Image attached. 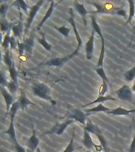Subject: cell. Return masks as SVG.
<instances>
[{"label":"cell","mask_w":135,"mask_h":152,"mask_svg":"<svg viewBox=\"0 0 135 152\" xmlns=\"http://www.w3.org/2000/svg\"><path fill=\"white\" fill-rule=\"evenodd\" d=\"M83 128H84V130H86L89 133H92L97 136V139L99 140L100 146L104 149V152L110 151V148H109V146L107 144V140L103 135L101 129L99 128V127L97 124H95L92 121V120L88 119L87 121H86V124H85V127H83Z\"/></svg>","instance_id":"3957f363"},{"label":"cell","mask_w":135,"mask_h":152,"mask_svg":"<svg viewBox=\"0 0 135 152\" xmlns=\"http://www.w3.org/2000/svg\"><path fill=\"white\" fill-rule=\"evenodd\" d=\"M124 78L126 81L127 82H132L133 80H134L135 78V66H134L132 68H130V70H128L127 71H126L124 73Z\"/></svg>","instance_id":"1f68e13d"},{"label":"cell","mask_w":135,"mask_h":152,"mask_svg":"<svg viewBox=\"0 0 135 152\" xmlns=\"http://www.w3.org/2000/svg\"><path fill=\"white\" fill-rule=\"evenodd\" d=\"M89 115V114L83 112L80 109L68 105L67 110H66V113H65V115H64L62 118L73 120L76 122H79L80 124H81L85 127V124H86V121L88 120L87 116Z\"/></svg>","instance_id":"5b68a950"},{"label":"cell","mask_w":135,"mask_h":152,"mask_svg":"<svg viewBox=\"0 0 135 152\" xmlns=\"http://www.w3.org/2000/svg\"><path fill=\"white\" fill-rule=\"evenodd\" d=\"M7 89H8V91H9L11 94L14 95L16 94L17 90V88H18V85L16 84V83L13 82V81H9L8 85H7Z\"/></svg>","instance_id":"d590c367"},{"label":"cell","mask_w":135,"mask_h":152,"mask_svg":"<svg viewBox=\"0 0 135 152\" xmlns=\"http://www.w3.org/2000/svg\"><path fill=\"white\" fill-rule=\"evenodd\" d=\"M129 152H135V134L134 138H133V140L130 146V148H129Z\"/></svg>","instance_id":"7bdbcfd3"},{"label":"cell","mask_w":135,"mask_h":152,"mask_svg":"<svg viewBox=\"0 0 135 152\" xmlns=\"http://www.w3.org/2000/svg\"><path fill=\"white\" fill-rule=\"evenodd\" d=\"M8 71H9V77H10L11 81H13V82H14L16 84L18 85V80H17V78H18V74H17V71L16 68H15L14 64L12 65L11 66L8 67Z\"/></svg>","instance_id":"f1b7e54d"},{"label":"cell","mask_w":135,"mask_h":152,"mask_svg":"<svg viewBox=\"0 0 135 152\" xmlns=\"http://www.w3.org/2000/svg\"><path fill=\"white\" fill-rule=\"evenodd\" d=\"M54 29L59 32L60 34L65 37H68L69 35H70V28H67L66 26H59V27H54Z\"/></svg>","instance_id":"d6a6232c"},{"label":"cell","mask_w":135,"mask_h":152,"mask_svg":"<svg viewBox=\"0 0 135 152\" xmlns=\"http://www.w3.org/2000/svg\"><path fill=\"white\" fill-rule=\"evenodd\" d=\"M94 41H95V31L92 30V33L87 42L85 44V55H86V59L90 60L93 57V52H94Z\"/></svg>","instance_id":"7c38bea8"},{"label":"cell","mask_w":135,"mask_h":152,"mask_svg":"<svg viewBox=\"0 0 135 152\" xmlns=\"http://www.w3.org/2000/svg\"><path fill=\"white\" fill-rule=\"evenodd\" d=\"M95 152H97V151H95Z\"/></svg>","instance_id":"7dc6e473"},{"label":"cell","mask_w":135,"mask_h":152,"mask_svg":"<svg viewBox=\"0 0 135 152\" xmlns=\"http://www.w3.org/2000/svg\"><path fill=\"white\" fill-rule=\"evenodd\" d=\"M8 83H9V82L7 81V78L5 77V75L3 72H1V86H2V87H7V85H8Z\"/></svg>","instance_id":"60d3db41"},{"label":"cell","mask_w":135,"mask_h":152,"mask_svg":"<svg viewBox=\"0 0 135 152\" xmlns=\"http://www.w3.org/2000/svg\"><path fill=\"white\" fill-rule=\"evenodd\" d=\"M20 109V106H19L18 102H16L15 103H14V104L12 105L11 108H10V110L9 112V116H10V122H9V128L7 131L3 132V134H6V135H9L10 139H11L12 142H16L17 138H16V132H15V128H14V119H15V116H16L17 112L18 111V109Z\"/></svg>","instance_id":"8992f818"},{"label":"cell","mask_w":135,"mask_h":152,"mask_svg":"<svg viewBox=\"0 0 135 152\" xmlns=\"http://www.w3.org/2000/svg\"><path fill=\"white\" fill-rule=\"evenodd\" d=\"M1 152H3V151H1Z\"/></svg>","instance_id":"bcb514c9"},{"label":"cell","mask_w":135,"mask_h":152,"mask_svg":"<svg viewBox=\"0 0 135 152\" xmlns=\"http://www.w3.org/2000/svg\"><path fill=\"white\" fill-rule=\"evenodd\" d=\"M74 12H73V8H70V18L67 19V21H69V23L70 24L72 28H73V30L74 32V34H75L76 40L78 41V47H81L82 45V39L81 37L80 34H79V32H78V28H77V26H76V22L75 20H74Z\"/></svg>","instance_id":"4fadbf2b"},{"label":"cell","mask_w":135,"mask_h":152,"mask_svg":"<svg viewBox=\"0 0 135 152\" xmlns=\"http://www.w3.org/2000/svg\"><path fill=\"white\" fill-rule=\"evenodd\" d=\"M91 21H92V30L95 31V33H97L98 34L99 37L101 40H104V37L103 35V33H102L101 28L99 27V24L97 23V19L93 15H91Z\"/></svg>","instance_id":"cb8c5ba5"},{"label":"cell","mask_w":135,"mask_h":152,"mask_svg":"<svg viewBox=\"0 0 135 152\" xmlns=\"http://www.w3.org/2000/svg\"><path fill=\"white\" fill-rule=\"evenodd\" d=\"M107 84L108 83H106V82H103L102 81V84L99 87V96H105V94L107 91V89H108V86H107Z\"/></svg>","instance_id":"74e56055"},{"label":"cell","mask_w":135,"mask_h":152,"mask_svg":"<svg viewBox=\"0 0 135 152\" xmlns=\"http://www.w3.org/2000/svg\"><path fill=\"white\" fill-rule=\"evenodd\" d=\"M20 21L17 25L13 26L11 28V30L13 32V36L15 38H18V39H21L22 37V33L24 31V24L22 22V18H21V14H20Z\"/></svg>","instance_id":"d6986e66"},{"label":"cell","mask_w":135,"mask_h":152,"mask_svg":"<svg viewBox=\"0 0 135 152\" xmlns=\"http://www.w3.org/2000/svg\"><path fill=\"white\" fill-rule=\"evenodd\" d=\"M44 3V0H40L39 2H37L35 5H33V7H30V11L28 13V18H27V21H26L25 27V33L27 34V33L29 30L33 22V20L35 18V17L36 16V14L39 12V10H40L42 5Z\"/></svg>","instance_id":"ba28073f"},{"label":"cell","mask_w":135,"mask_h":152,"mask_svg":"<svg viewBox=\"0 0 135 152\" xmlns=\"http://www.w3.org/2000/svg\"><path fill=\"white\" fill-rule=\"evenodd\" d=\"M14 149L16 151V152H26L25 149L21 145H20L17 142H14Z\"/></svg>","instance_id":"b9f144b4"},{"label":"cell","mask_w":135,"mask_h":152,"mask_svg":"<svg viewBox=\"0 0 135 152\" xmlns=\"http://www.w3.org/2000/svg\"><path fill=\"white\" fill-rule=\"evenodd\" d=\"M31 89L33 95L36 97L47 101L52 104H56V102H54L52 97V89L44 83H33Z\"/></svg>","instance_id":"7a4b0ae2"},{"label":"cell","mask_w":135,"mask_h":152,"mask_svg":"<svg viewBox=\"0 0 135 152\" xmlns=\"http://www.w3.org/2000/svg\"><path fill=\"white\" fill-rule=\"evenodd\" d=\"M111 109L104 106L103 104H98L97 106L91 108V109H85V113H107L111 111Z\"/></svg>","instance_id":"7402d4cb"},{"label":"cell","mask_w":135,"mask_h":152,"mask_svg":"<svg viewBox=\"0 0 135 152\" xmlns=\"http://www.w3.org/2000/svg\"><path fill=\"white\" fill-rule=\"evenodd\" d=\"M95 71H96L97 75L101 78L103 82H106V83H107L109 84V79L107 78V76L106 75V73L104 71V67H96Z\"/></svg>","instance_id":"e575fe53"},{"label":"cell","mask_w":135,"mask_h":152,"mask_svg":"<svg viewBox=\"0 0 135 152\" xmlns=\"http://www.w3.org/2000/svg\"><path fill=\"white\" fill-rule=\"evenodd\" d=\"M11 29H9L5 35L4 38H3V40H2V48H4L5 51H7L9 50V43H10V38H11V36H10V33H11Z\"/></svg>","instance_id":"4dcf8cb0"},{"label":"cell","mask_w":135,"mask_h":152,"mask_svg":"<svg viewBox=\"0 0 135 152\" xmlns=\"http://www.w3.org/2000/svg\"><path fill=\"white\" fill-rule=\"evenodd\" d=\"M17 102H18L20 109H21V110H23V111L24 110H25V109H27V107H28V105H30V104H32V105H36L35 103H33V102H31L30 100L28 99V97L26 96L25 93L24 92L23 90H21V95H20V97H19V98L17 99Z\"/></svg>","instance_id":"e0dca14e"},{"label":"cell","mask_w":135,"mask_h":152,"mask_svg":"<svg viewBox=\"0 0 135 152\" xmlns=\"http://www.w3.org/2000/svg\"><path fill=\"white\" fill-rule=\"evenodd\" d=\"M11 5L14 6V7H16L19 10H22L25 14H28V10L30 9V7H28V5L25 1H23V0H16V1L12 2Z\"/></svg>","instance_id":"d4e9b609"},{"label":"cell","mask_w":135,"mask_h":152,"mask_svg":"<svg viewBox=\"0 0 135 152\" xmlns=\"http://www.w3.org/2000/svg\"><path fill=\"white\" fill-rule=\"evenodd\" d=\"M38 42L40 43V45H42L43 47L44 48V49L47 50V52H51L52 45L47 42L46 37H45V34L44 33H41V37L38 38Z\"/></svg>","instance_id":"83f0119b"},{"label":"cell","mask_w":135,"mask_h":152,"mask_svg":"<svg viewBox=\"0 0 135 152\" xmlns=\"http://www.w3.org/2000/svg\"><path fill=\"white\" fill-rule=\"evenodd\" d=\"M36 152H41L40 151V147H38L37 149H36Z\"/></svg>","instance_id":"ee69618b"},{"label":"cell","mask_w":135,"mask_h":152,"mask_svg":"<svg viewBox=\"0 0 135 152\" xmlns=\"http://www.w3.org/2000/svg\"><path fill=\"white\" fill-rule=\"evenodd\" d=\"M3 61H4L5 64L7 66V67H9V66H11L12 65L14 64L11 52H10L9 49L7 50V51H5V53L3 55Z\"/></svg>","instance_id":"4316f807"},{"label":"cell","mask_w":135,"mask_h":152,"mask_svg":"<svg viewBox=\"0 0 135 152\" xmlns=\"http://www.w3.org/2000/svg\"><path fill=\"white\" fill-rule=\"evenodd\" d=\"M80 47H77L76 49L73 51L72 53H70V55H67L66 56L63 57H55V58H52V59H50L49 60H47L46 62H44V63H41V64H38L37 66H35L34 68L31 69V70H34V69L37 68L38 66H56V67H62L63 66L64 64H66L67 62L71 59L72 58H73L74 56H76L78 54L79 52V50H80Z\"/></svg>","instance_id":"277c9868"},{"label":"cell","mask_w":135,"mask_h":152,"mask_svg":"<svg viewBox=\"0 0 135 152\" xmlns=\"http://www.w3.org/2000/svg\"><path fill=\"white\" fill-rule=\"evenodd\" d=\"M95 7L96 10L89 12L91 14H109V15H118V16L126 17V11L123 9V7H115L110 3H102L99 2H91Z\"/></svg>","instance_id":"6da1fadb"},{"label":"cell","mask_w":135,"mask_h":152,"mask_svg":"<svg viewBox=\"0 0 135 152\" xmlns=\"http://www.w3.org/2000/svg\"><path fill=\"white\" fill-rule=\"evenodd\" d=\"M127 2L129 3L130 10H129V16L128 19L126 21V24H130L132 21L133 18H135V2L134 0H128Z\"/></svg>","instance_id":"603a6c76"},{"label":"cell","mask_w":135,"mask_h":152,"mask_svg":"<svg viewBox=\"0 0 135 152\" xmlns=\"http://www.w3.org/2000/svg\"><path fill=\"white\" fill-rule=\"evenodd\" d=\"M34 33H31L30 36L28 38L24 39L23 43L25 47V54L27 56V59H29L33 55V50L34 48Z\"/></svg>","instance_id":"9a60e30c"},{"label":"cell","mask_w":135,"mask_h":152,"mask_svg":"<svg viewBox=\"0 0 135 152\" xmlns=\"http://www.w3.org/2000/svg\"><path fill=\"white\" fill-rule=\"evenodd\" d=\"M115 94L119 100L126 101L132 103L134 102V97H133V91L130 87L127 85H123L118 90H116Z\"/></svg>","instance_id":"9c48e42d"},{"label":"cell","mask_w":135,"mask_h":152,"mask_svg":"<svg viewBox=\"0 0 135 152\" xmlns=\"http://www.w3.org/2000/svg\"><path fill=\"white\" fill-rule=\"evenodd\" d=\"M1 26H0V28H1V31H2V33H7L9 29H11L12 26V23H9L7 21V20L6 18H1Z\"/></svg>","instance_id":"f546056e"},{"label":"cell","mask_w":135,"mask_h":152,"mask_svg":"<svg viewBox=\"0 0 135 152\" xmlns=\"http://www.w3.org/2000/svg\"><path fill=\"white\" fill-rule=\"evenodd\" d=\"M135 113V109H126L122 106H119L115 109H111V111L106 113L107 114L113 115V116H129L130 113Z\"/></svg>","instance_id":"ac0fdd59"},{"label":"cell","mask_w":135,"mask_h":152,"mask_svg":"<svg viewBox=\"0 0 135 152\" xmlns=\"http://www.w3.org/2000/svg\"><path fill=\"white\" fill-rule=\"evenodd\" d=\"M85 152H92V151H89V150H87Z\"/></svg>","instance_id":"f6af8a7d"},{"label":"cell","mask_w":135,"mask_h":152,"mask_svg":"<svg viewBox=\"0 0 135 152\" xmlns=\"http://www.w3.org/2000/svg\"><path fill=\"white\" fill-rule=\"evenodd\" d=\"M104 55H105V42H104V40H101V50H100V54H99V59H98L96 67H103Z\"/></svg>","instance_id":"484cf974"},{"label":"cell","mask_w":135,"mask_h":152,"mask_svg":"<svg viewBox=\"0 0 135 152\" xmlns=\"http://www.w3.org/2000/svg\"><path fill=\"white\" fill-rule=\"evenodd\" d=\"M9 47H10V50L16 49L17 47V43L16 41V38L14 37V36H12L10 38V43H9Z\"/></svg>","instance_id":"ab89813d"},{"label":"cell","mask_w":135,"mask_h":152,"mask_svg":"<svg viewBox=\"0 0 135 152\" xmlns=\"http://www.w3.org/2000/svg\"><path fill=\"white\" fill-rule=\"evenodd\" d=\"M9 9V4L7 2H2L0 5V14L2 18H6L7 10Z\"/></svg>","instance_id":"8d00e7d4"},{"label":"cell","mask_w":135,"mask_h":152,"mask_svg":"<svg viewBox=\"0 0 135 152\" xmlns=\"http://www.w3.org/2000/svg\"><path fill=\"white\" fill-rule=\"evenodd\" d=\"M74 137H75V132H74V128L73 129V134H72V137L70 139V141L69 142V144L67 145V147H66V149L64 150L63 152H73L75 151V147H74Z\"/></svg>","instance_id":"836d02e7"},{"label":"cell","mask_w":135,"mask_h":152,"mask_svg":"<svg viewBox=\"0 0 135 152\" xmlns=\"http://www.w3.org/2000/svg\"><path fill=\"white\" fill-rule=\"evenodd\" d=\"M59 2H58V4H59ZM58 4H56V3L54 2V1H52V2H51V5H50L49 8L47 9V12H46V14H45L44 17L43 18V19L41 20V21L40 22V24L38 25L37 29H40V28H41V27H42L44 25L45 22L47 21V19L49 18L50 17L52 16V13H53L54 8H55V6Z\"/></svg>","instance_id":"ffe728a7"},{"label":"cell","mask_w":135,"mask_h":152,"mask_svg":"<svg viewBox=\"0 0 135 152\" xmlns=\"http://www.w3.org/2000/svg\"><path fill=\"white\" fill-rule=\"evenodd\" d=\"M107 101H117L116 98L115 97H111V95H105V96H98L97 99L94 100L93 102H90L89 104H85V105H83L82 108H85V107L87 106H90V105H92L93 104H103L104 102H107Z\"/></svg>","instance_id":"44dd1931"},{"label":"cell","mask_w":135,"mask_h":152,"mask_svg":"<svg viewBox=\"0 0 135 152\" xmlns=\"http://www.w3.org/2000/svg\"><path fill=\"white\" fill-rule=\"evenodd\" d=\"M82 143L83 145L85 146V147L87 150H89V151H92L93 148H94L95 151L99 152L101 151H104L103 147L100 146V145H97L92 140V137H91V135L89 132H87L86 130H84V135H83L82 138Z\"/></svg>","instance_id":"30bf717a"},{"label":"cell","mask_w":135,"mask_h":152,"mask_svg":"<svg viewBox=\"0 0 135 152\" xmlns=\"http://www.w3.org/2000/svg\"><path fill=\"white\" fill-rule=\"evenodd\" d=\"M32 128H33V134H32V135L28 139L25 145L26 147H28L31 151L33 152L35 151H36V149L39 147L40 140H39V138H38L37 135H36V132L35 128H34L33 126H32Z\"/></svg>","instance_id":"5bb4252c"},{"label":"cell","mask_w":135,"mask_h":152,"mask_svg":"<svg viewBox=\"0 0 135 152\" xmlns=\"http://www.w3.org/2000/svg\"><path fill=\"white\" fill-rule=\"evenodd\" d=\"M134 19H135V18H134Z\"/></svg>","instance_id":"c3c4849f"},{"label":"cell","mask_w":135,"mask_h":152,"mask_svg":"<svg viewBox=\"0 0 135 152\" xmlns=\"http://www.w3.org/2000/svg\"><path fill=\"white\" fill-rule=\"evenodd\" d=\"M74 122H76V121H73V120H70V119H66V121H63L62 123L57 122L50 130L44 132L43 135H52V134H55V135H62L64 132H65L66 128H67V127H68L69 125L72 124H73Z\"/></svg>","instance_id":"52a82bcc"},{"label":"cell","mask_w":135,"mask_h":152,"mask_svg":"<svg viewBox=\"0 0 135 152\" xmlns=\"http://www.w3.org/2000/svg\"><path fill=\"white\" fill-rule=\"evenodd\" d=\"M17 48H18L19 56H23L24 54L25 53V44L23 41L17 43Z\"/></svg>","instance_id":"f35d334b"},{"label":"cell","mask_w":135,"mask_h":152,"mask_svg":"<svg viewBox=\"0 0 135 152\" xmlns=\"http://www.w3.org/2000/svg\"><path fill=\"white\" fill-rule=\"evenodd\" d=\"M73 7H74V10H75L78 13V14L82 18L85 26H87L86 16H87V14H89V11L85 9V6L83 4H81V3H80L78 1H74V2H73Z\"/></svg>","instance_id":"2e32d148"},{"label":"cell","mask_w":135,"mask_h":152,"mask_svg":"<svg viewBox=\"0 0 135 152\" xmlns=\"http://www.w3.org/2000/svg\"><path fill=\"white\" fill-rule=\"evenodd\" d=\"M1 94H2V97L4 98L6 104H7V113H6V115H5V118H6L9 114L11 106L16 102H15V98H14V95L11 94L5 87L1 86Z\"/></svg>","instance_id":"8fae6325"}]
</instances>
